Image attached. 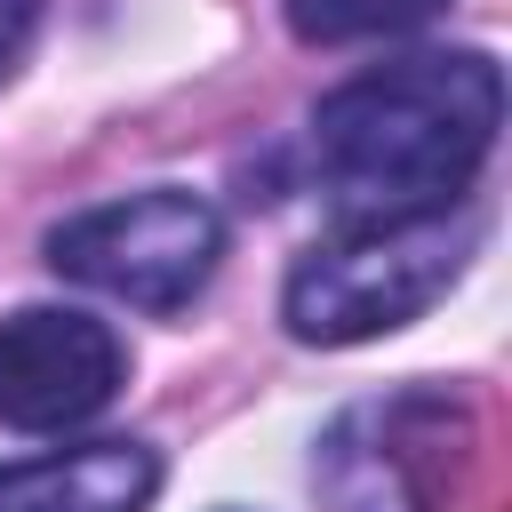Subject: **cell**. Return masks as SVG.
Instances as JSON below:
<instances>
[{
  "label": "cell",
  "mask_w": 512,
  "mask_h": 512,
  "mask_svg": "<svg viewBox=\"0 0 512 512\" xmlns=\"http://www.w3.org/2000/svg\"><path fill=\"white\" fill-rule=\"evenodd\" d=\"M160 496V456L144 440L48 448L32 464H0V512H144Z\"/></svg>",
  "instance_id": "cell-5"
},
{
  "label": "cell",
  "mask_w": 512,
  "mask_h": 512,
  "mask_svg": "<svg viewBox=\"0 0 512 512\" xmlns=\"http://www.w3.org/2000/svg\"><path fill=\"white\" fill-rule=\"evenodd\" d=\"M504 128V72L488 48H416L352 72L312 112V176L344 224L440 216L472 192Z\"/></svg>",
  "instance_id": "cell-1"
},
{
  "label": "cell",
  "mask_w": 512,
  "mask_h": 512,
  "mask_svg": "<svg viewBox=\"0 0 512 512\" xmlns=\"http://www.w3.org/2000/svg\"><path fill=\"white\" fill-rule=\"evenodd\" d=\"M216 256H224V216L184 184H152V192L80 208L48 232L56 280H80V288L120 296L136 312H184L208 288Z\"/></svg>",
  "instance_id": "cell-3"
},
{
  "label": "cell",
  "mask_w": 512,
  "mask_h": 512,
  "mask_svg": "<svg viewBox=\"0 0 512 512\" xmlns=\"http://www.w3.org/2000/svg\"><path fill=\"white\" fill-rule=\"evenodd\" d=\"M128 376L120 336L72 304H24L0 320V424L8 432H72L112 408Z\"/></svg>",
  "instance_id": "cell-4"
},
{
  "label": "cell",
  "mask_w": 512,
  "mask_h": 512,
  "mask_svg": "<svg viewBox=\"0 0 512 512\" xmlns=\"http://www.w3.org/2000/svg\"><path fill=\"white\" fill-rule=\"evenodd\" d=\"M472 256V216H400V224H344L336 240L304 248L280 320L296 344H368L408 328L448 296V280Z\"/></svg>",
  "instance_id": "cell-2"
},
{
  "label": "cell",
  "mask_w": 512,
  "mask_h": 512,
  "mask_svg": "<svg viewBox=\"0 0 512 512\" xmlns=\"http://www.w3.org/2000/svg\"><path fill=\"white\" fill-rule=\"evenodd\" d=\"M288 32L312 48H344V40H400L416 24H432L448 0H280Z\"/></svg>",
  "instance_id": "cell-6"
},
{
  "label": "cell",
  "mask_w": 512,
  "mask_h": 512,
  "mask_svg": "<svg viewBox=\"0 0 512 512\" xmlns=\"http://www.w3.org/2000/svg\"><path fill=\"white\" fill-rule=\"evenodd\" d=\"M32 32H40V0H0V80L16 72V56H24Z\"/></svg>",
  "instance_id": "cell-7"
}]
</instances>
